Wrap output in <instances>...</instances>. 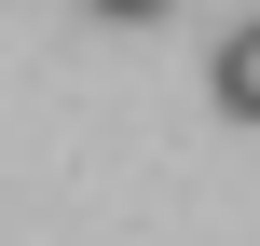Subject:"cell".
<instances>
[{
  "mask_svg": "<svg viewBox=\"0 0 260 246\" xmlns=\"http://www.w3.org/2000/svg\"><path fill=\"white\" fill-rule=\"evenodd\" d=\"M206 96H219V123H260V27H233L206 55Z\"/></svg>",
  "mask_w": 260,
  "mask_h": 246,
  "instance_id": "obj_1",
  "label": "cell"
}]
</instances>
